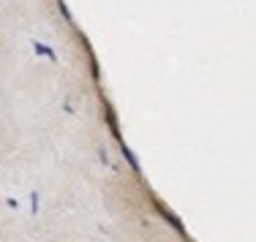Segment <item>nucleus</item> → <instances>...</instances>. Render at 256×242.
Masks as SVG:
<instances>
[{
	"instance_id": "nucleus-1",
	"label": "nucleus",
	"mask_w": 256,
	"mask_h": 242,
	"mask_svg": "<svg viewBox=\"0 0 256 242\" xmlns=\"http://www.w3.org/2000/svg\"><path fill=\"white\" fill-rule=\"evenodd\" d=\"M33 52H35L38 57H47V60H52V63L57 60V52H55V49H49L47 44H41V41H33Z\"/></svg>"
}]
</instances>
